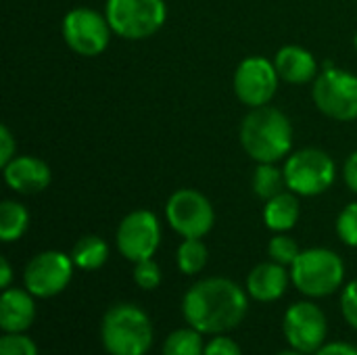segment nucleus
Wrapping results in <instances>:
<instances>
[{
  "instance_id": "nucleus-20",
  "label": "nucleus",
  "mask_w": 357,
  "mask_h": 355,
  "mask_svg": "<svg viewBox=\"0 0 357 355\" xmlns=\"http://www.w3.org/2000/svg\"><path fill=\"white\" fill-rule=\"evenodd\" d=\"M29 228V211L17 201H2L0 203V239L4 243L19 241Z\"/></svg>"
},
{
  "instance_id": "nucleus-28",
  "label": "nucleus",
  "mask_w": 357,
  "mask_h": 355,
  "mask_svg": "<svg viewBox=\"0 0 357 355\" xmlns=\"http://www.w3.org/2000/svg\"><path fill=\"white\" fill-rule=\"evenodd\" d=\"M341 312L347 324L357 331V280H351L341 295Z\"/></svg>"
},
{
  "instance_id": "nucleus-1",
  "label": "nucleus",
  "mask_w": 357,
  "mask_h": 355,
  "mask_svg": "<svg viewBox=\"0 0 357 355\" xmlns=\"http://www.w3.org/2000/svg\"><path fill=\"white\" fill-rule=\"evenodd\" d=\"M249 293L234 280L211 276L195 282L182 301V314L188 326L203 335H226L247 316Z\"/></svg>"
},
{
  "instance_id": "nucleus-13",
  "label": "nucleus",
  "mask_w": 357,
  "mask_h": 355,
  "mask_svg": "<svg viewBox=\"0 0 357 355\" xmlns=\"http://www.w3.org/2000/svg\"><path fill=\"white\" fill-rule=\"evenodd\" d=\"M282 333L293 349L301 354H316L324 345L328 322L324 312L316 303L297 301L284 314Z\"/></svg>"
},
{
  "instance_id": "nucleus-30",
  "label": "nucleus",
  "mask_w": 357,
  "mask_h": 355,
  "mask_svg": "<svg viewBox=\"0 0 357 355\" xmlns=\"http://www.w3.org/2000/svg\"><path fill=\"white\" fill-rule=\"evenodd\" d=\"M13 157H17V140L13 132L6 126H2L0 128V165L4 167Z\"/></svg>"
},
{
  "instance_id": "nucleus-2",
  "label": "nucleus",
  "mask_w": 357,
  "mask_h": 355,
  "mask_svg": "<svg viewBox=\"0 0 357 355\" xmlns=\"http://www.w3.org/2000/svg\"><path fill=\"white\" fill-rule=\"evenodd\" d=\"M241 144L255 163H278L293 153V123L272 105L255 107L241 123Z\"/></svg>"
},
{
  "instance_id": "nucleus-11",
  "label": "nucleus",
  "mask_w": 357,
  "mask_h": 355,
  "mask_svg": "<svg viewBox=\"0 0 357 355\" xmlns=\"http://www.w3.org/2000/svg\"><path fill=\"white\" fill-rule=\"evenodd\" d=\"M73 268L75 264L71 255H65L61 251H42L33 255L23 270L25 289L38 299L54 297L63 293L71 282Z\"/></svg>"
},
{
  "instance_id": "nucleus-3",
  "label": "nucleus",
  "mask_w": 357,
  "mask_h": 355,
  "mask_svg": "<svg viewBox=\"0 0 357 355\" xmlns=\"http://www.w3.org/2000/svg\"><path fill=\"white\" fill-rule=\"evenodd\" d=\"M100 339L109 355H144L153 345L151 318L134 303H117L102 316Z\"/></svg>"
},
{
  "instance_id": "nucleus-5",
  "label": "nucleus",
  "mask_w": 357,
  "mask_h": 355,
  "mask_svg": "<svg viewBox=\"0 0 357 355\" xmlns=\"http://www.w3.org/2000/svg\"><path fill=\"white\" fill-rule=\"evenodd\" d=\"M282 172L287 188L299 197H318L326 192L337 180L335 159L316 146L293 151L284 159Z\"/></svg>"
},
{
  "instance_id": "nucleus-35",
  "label": "nucleus",
  "mask_w": 357,
  "mask_h": 355,
  "mask_svg": "<svg viewBox=\"0 0 357 355\" xmlns=\"http://www.w3.org/2000/svg\"><path fill=\"white\" fill-rule=\"evenodd\" d=\"M354 46H356V50H357V31H356V36H354Z\"/></svg>"
},
{
  "instance_id": "nucleus-31",
  "label": "nucleus",
  "mask_w": 357,
  "mask_h": 355,
  "mask_svg": "<svg viewBox=\"0 0 357 355\" xmlns=\"http://www.w3.org/2000/svg\"><path fill=\"white\" fill-rule=\"evenodd\" d=\"M343 180H345L347 188L357 195V151H354L347 157V161L343 165Z\"/></svg>"
},
{
  "instance_id": "nucleus-18",
  "label": "nucleus",
  "mask_w": 357,
  "mask_h": 355,
  "mask_svg": "<svg viewBox=\"0 0 357 355\" xmlns=\"http://www.w3.org/2000/svg\"><path fill=\"white\" fill-rule=\"evenodd\" d=\"M299 218H301L299 195H295L291 190H284V192L272 197L270 201H266L264 224L272 232H289L291 228L297 226Z\"/></svg>"
},
{
  "instance_id": "nucleus-26",
  "label": "nucleus",
  "mask_w": 357,
  "mask_h": 355,
  "mask_svg": "<svg viewBox=\"0 0 357 355\" xmlns=\"http://www.w3.org/2000/svg\"><path fill=\"white\" fill-rule=\"evenodd\" d=\"M161 268L157 262H153V257L134 264V282L142 291H155L161 285Z\"/></svg>"
},
{
  "instance_id": "nucleus-10",
  "label": "nucleus",
  "mask_w": 357,
  "mask_h": 355,
  "mask_svg": "<svg viewBox=\"0 0 357 355\" xmlns=\"http://www.w3.org/2000/svg\"><path fill=\"white\" fill-rule=\"evenodd\" d=\"M115 243L119 253L132 264L151 259L161 245L159 218L149 209L130 211L117 226Z\"/></svg>"
},
{
  "instance_id": "nucleus-6",
  "label": "nucleus",
  "mask_w": 357,
  "mask_h": 355,
  "mask_svg": "<svg viewBox=\"0 0 357 355\" xmlns=\"http://www.w3.org/2000/svg\"><path fill=\"white\" fill-rule=\"evenodd\" d=\"M105 15L119 38L146 40L163 27L167 6L163 0H107Z\"/></svg>"
},
{
  "instance_id": "nucleus-9",
  "label": "nucleus",
  "mask_w": 357,
  "mask_h": 355,
  "mask_svg": "<svg viewBox=\"0 0 357 355\" xmlns=\"http://www.w3.org/2000/svg\"><path fill=\"white\" fill-rule=\"evenodd\" d=\"M165 218L172 230L178 232L182 239H203L211 232L215 224L211 201L195 188L176 190L167 199Z\"/></svg>"
},
{
  "instance_id": "nucleus-19",
  "label": "nucleus",
  "mask_w": 357,
  "mask_h": 355,
  "mask_svg": "<svg viewBox=\"0 0 357 355\" xmlns=\"http://www.w3.org/2000/svg\"><path fill=\"white\" fill-rule=\"evenodd\" d=\"M71 259H73L75 268L86 270V272H94V270H98V268H102L107 264L109 245L96 234H86L73 245Z\"/></svg>"
},
{
  "instance_id": "nucleus-25",
  "label": "nucleus",
  "mask_w": 357,
  "mask_h": 355,
  "mask_svg": "<svg viewBox=\"0 0 357 355\" xmlns=\"http://www.w3.org/2000/svg\"><path fill=\"white\" fill-rule=\"evenodd\" d=\"M337 234L347 247L357 249V201L341 209L337 218Z\"/></svg>"
},
{
  "instance_id": "nucleus-16",
  "label": "nucleus",
  "mask_w": 357,
  "mask_h": 355,
  "mask_svg": "<svg viewBox=\"0 0 357 355\" xmlns=\"http://www.w3.org/2000/svg\"><path fill=\"white\" fill-rule=\"evenodd\" d=\"M276 71L282 82L287 84H310L318 77V61L316 56L297 44H287L282 46L276 56H274Z\"/></svg>"
},
{
  "instance_id": "nucleus-34",
  "label": "nucleus",
  "mask_w": 357,
  "mask_h": 355,
  "mask_svg": "<svg viewBox=\"0 0 357 355\" xmlns=\"http://www.w3.org/2000/svg\"><path fill=\"white\" fill-rule=\"evenodd\" d=\"M278 355H305V354H301V352H297V349H293V352H280Z\"/></svg>"
},
{
  "instance_id": "nucleus-15",
  "label": "nucleus",
  "mask_w": 357,
  "mask_h": 355,
  "mask_svg": "<svg viewBox=\"0 0 357 355\" xmlns=\"http://www.w3.org/2000/svg\"><path fill=\"white\" fill-rule=\"evenodd\" d=\"M289 280H291V272H287V266H280L276 262H264L249 272L247 293L255 301L272 303L287 293Z\"/></svg>"
},
{
  "instance_id": "nucleus-21",
  "label": "nucleus",
  "mask_w": 357,
  "mask_h": 355,
  "mask_svg": "<svg viewBox=\"0 0 357 355\" xmlns=\"http://www.w3.org/2000/svg\"><path fill=\"white\" fill-rule=\"evenodd\" d=\"M284 172L276 163H257L253 178H251V188L257 199L270 201L272 197L284 192Z\"/></svg>"
},
{
  "instance_id": "nucleus-23",
  "label": "nucleus",
  "mask_w": 357,
  "mask_h": 355,
  "mask_svg": "<svg viewBox=\"0 0 357 355\" xmlns=\"http://www.w3.org/2000/svg\"><path fill=\"white\" fill-rule=\"evenodd\" d=\"M201 335L203 333H199L192 326L174 331L163 343V355H203L205 343Z\"/></svg>"
},
{
  "instance_id": "nucleus-14",
  "label": "nucleus",
  "mask_w": 357,
  "mask_h": 355,
  "mask_svg": "<svg viewBox=\"0 0 357 355\" xmlns=\"http://www.w3.org/2000/svg\"><path fill=\"white\" fill-rule=\"evenodd\" d=\"M4 182L19 195H38L48 188L52 174L46 161L31 155H17L2 167Z\"/></svg>"
},
{
  "instance_id": "nucleus-33",
  "label": "nucleus",
  "mask_w": 357,
  "mask_h": 355,
  "mask_svg": "<svg viewBox=\"0 0 357 355\" xmlns=\"http://www.w3.org/2000/svg\"><path fill=\"white\" fill-rule=\"evenodd\" d=\"M10 280H13V270L6 257L0 259V287L2 289H10Z\"/></svg>"
},
{
  "instance_id": "nucleus-4",
  "label": "nucleus",
  "mask_w": 357,
  "mask_h": 355,
  "mask_svg": "<svg viewBox=\"0 0 357 355\" xmlns=\"http://www.w3.org/2000/svg\"><path fill=\"white\" fill-rule=\"evenodd\" d=\"M345 280V264L339 253L314 247L299 253L291 266V282L299 293L312 299L333 295Z\"/></svg>"
},
{
  "instance_id": "nucleus-22",
  "label": "nucleus",
  "mask_w": 357,
  "mask_h": 355,
  "mask_svg": "<svg viewBox=\"0 0 357 355\" xmlns=\"http://www.w3.org/2000/svg\"><path fill=\"white\" fill-rule=\"evenodd\" d=\"M207 259H209V253L201 239H184L176 251L178 270L186 276L199 274L207 266Z\"/></svg>"
},
{
  "instance_id": "nucleus-12",
  "label": "nucleus",
  "mask_w": 357,
  "mask_h": 355,
  "mask_svg": "<svg viewBox=\"0 0 357 355\" xmlns=\"http://www.w3.org/2000/svg\"><path fill=\"white\" fill-rule=\"evenodd\" d=\"M278 82L280 75L274 61L266 56H247L234 71V94L249 109L264 107L274 98Z\"/></svg>"
},
{
  "instance_id": "nucleus-27",
  "label": "nucleus",
  "mask_w": 357,
  "mask_h": 355,
  "mask_svg": "<svg viewBox=\"0 0 357 355\" xmlns=\"http://www.w3.org/2000/svg\"><path fill=\"white\" fill-rule=\"evenodd\" d=\"M0 355H38V347L23 333H4L0 339Z\"/></svg>"
},
{
  "instance_id": "nucleus-17",
  "label": "nucleus",
  "mask_w": 357,
  "mask_h": 355,
  "mask_svg": "<svg viewBox=\"0 0 357 355\" xmlns=\"http://www.w3.org/2000/svg\"><path fill=\"white\" fill-rule=\"evenodd\" d=\"M36 320V301L27 289H4L0 297V326L4 333H25Z\"/></svg>"
},
{
  "instance_id": "nucleus-32",
  "label": "nucleus",
  "mask_w": 357,
  "mask_h": 355,
  "mask_svg": "<svg viewBox=\"0 0 357 355\" xmlns=\"http://www.w3.org/2000/svg\"><path fill=\"white\" fill-rule=\"evenodd\" d=\"M314 355H357V347L343 343V341H337V343L322 345Z\"/></svg>"
},
{
  "instance_id": "nucleus-29",
  "label": "nucleus",
  "mask_w": 357,
  "mask_h": 355,
  "mask_svg": "<svg viewBox=\"0 0 357 355\" xmlns=\"http://www.w3.org/2000/svg\"><path fill=\"white\" fill-rule=\"evenodd\" d=\"M203 355H243L238 343L226 335L213 337L209 343H205V354Z\"/></svg>"
},
{
  "instance_id": "nucleus-24",
  "label": "nucleus",
  "mask_w": 357,
  "mask_h": 355,
  "mask_svg": "<svg viewBox=\"0 0 357 355\" xmlns=\"http://www.w3.org/2000/svg\"><path fill=\"white\" fill-rule=\"evenodd\" d=\"M301 249L297 245L295 239H291L287 232H276V236L270 239L268 243V255L272 262L280 264V266H287L291 268L295 264V259L299 257Z\"/></svg>"
},
{
  "instance_id": "nucleus-8",
  "label": "nucleus",
  "mask_w": 357,
  "mask_h": 355,
  "mask_svg": "<svg viewBox=\"0 0 357 355\" xmlns=\"http://www.w3.org/2000/svg\"><path fill=\"white\" fill-rule=\"evenodd\" d=\"M61 33L65 44L79 56H98L107 50L111 42V25L107 15L94 8L77 6L71 8L61 23Z\"/></svg>"
},
{
  "instance_id": "nucleus-7",
  "label": "nucleus",
  "mask_w": 357,
  "mask_h": 355,
  "mask_svg": "<svg viewBox=\"0 0 357 355\" xmlns=\"http://www.w3.org/2000/svg\"><path fill=\"white\" fill-rule=\"evenodd\" d=\"M316 109L337 121L357 119V75L335 65H326L312 86Z\"/></svg>"
}]
</instances>
